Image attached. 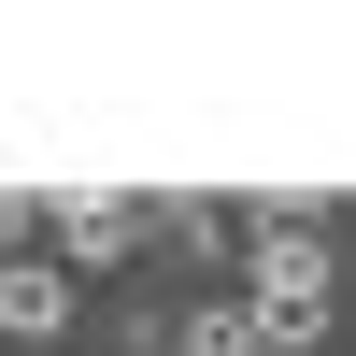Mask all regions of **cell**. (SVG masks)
Wrapping results in <instances>:
<instances>
[{
	"label": "cell",
	"mask_w": 356,
	"mask_h": 356,
	"mask_svg": "<svg viewBox=\"0 0 356 356\" xmlns=\"http://www.w3.org/2000/svg\"><path fill=\"white\" fill-rule=\"evenodd\" d=\"M72 285H86L72 257H0V342H72V314H86Z\"/></svg>",
	"instance_id": "3957f363"
},
{
	"label": "cell",
	"mask_w": 356,
	"mask_h": 356,
	"mask_svg": "<svg viewBox=\"0 0 356 356\" xmlns=\"http://www.w3.org/2000/svg\"><path fill=\"white\" fill-rule=\"evenodd\" d=\"M171 356H271V328H257V300H186L171 314Z\"/></svg>",
	"instance_id": "5b68a950"
},
{
	"label": "cell",
	"mask_w": 356,
	"mask_h": 356,
	"mask_svg": "<svg viewBox=\"0 0 356 356\" xmlns=\"http://www.w3.org/2000/svg\"><path fill=\"white\" fill-rule=\"evenodd\" d=\"M243 243H257V228H228L214 200H157V257H171V271H228Z\"/></svg>",
	"instance_id": "277c9868"
},
{
	"label": "cell",
	"mask_w": 356,
	"mask_h": 356,
	"mask_svg": "<svg viewBox=\"0 0 356 356\" xmlns=\"http://www.w3.org/2000/svg\"><path fill=\"white\" fill-rule=\"evenodd\" d=\"M29 228H57V214H43L29 186H0V257H29Z\"/></svg>",
	"instance_id": "8992f818"
},
{
	"label": "cell",
	"mask_w": 356,
	"mask_h": 356,
	"mask_svg": "<svg viewBox=\"0 0 356 356\" xmlns=\"http://www.w3.org/2000/svg\"><path fill=\"white\" fill-rule=\"evenodd\" d=\"M57 214V257L72 271H129V257H157V200H114V186H43Z\"/></svg>",
	"instance_id": "7a4b0ae2"
},
{
	"label": "cell",
	"mask_w": 356,
	"mask_h": 356,
	"mask_svg": "<svg viewBox=\"0 0 356 356\" xmlns=\"http://www.w3.org/2000/svg\"><path fill=\"white\" fill-rule=\"evenodd\" d=\"M243 300H257V328H271V356H300V342L342 328V257H328V228H314V200H271V214H257Z\"/></svg>",
	"instance_id": "6da1fadb"
}]
</instances>
